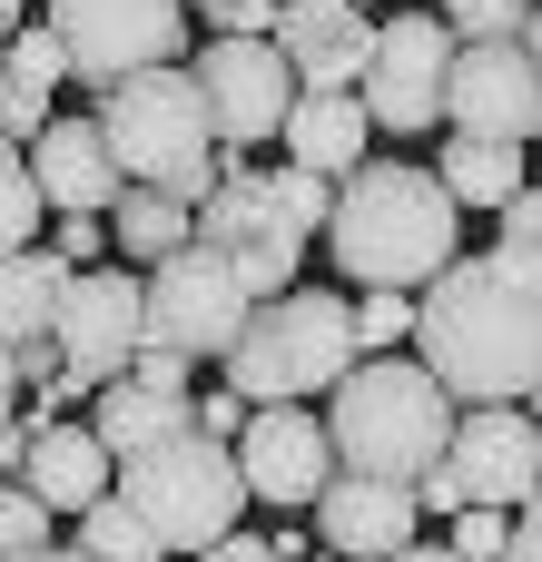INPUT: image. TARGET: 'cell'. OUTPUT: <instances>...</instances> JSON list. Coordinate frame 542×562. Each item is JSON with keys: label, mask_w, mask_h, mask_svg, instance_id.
Wrapping results in <instances>:
<instances>
[{"label": "cell", "mask_w": 542, "mask_h": 562, "mask_svg": "<svg viewBox=\"0 0 542 562\" xmlns=\"http://www.w3.org/2000/svg\"><path fill=\"white\" fill-rule=\"evenodd\" d=\"M59 257H69V267H109V257H118V227H109V217H59Z\"/></svg>", "instance_id": "obj_35"}, {"label": "cell", "mask_w": 542, "mask_h": 562, "mask_svg": "<svg viewBox=\"0 0 542 562\" xmlns=\"http://www.w3.org/2000/svg\"><path fill=\"white\" fill-rule=\"evenodd\" d=\"M434 178L454 188V207H513L523 188H533V158H523V138H444V158H434Z\"/></svg>", "instance_id": "obj_23"}, {"label": "cell", "mask_w": 542, "mask_h": 562, "mask_svg": "<svg viewBox=\"0 0 542 562\" xmlns=\"http://www.w3.org/2000/svg\"><path fill=\"white\" fill-rule=\"evenodd\" d=\"M454 553L464 562H504L513 553V514H504V504H464V514H454Z\"/></svg>", "instance_id": "obj_30"}, {"label": "cell", "mask_w": 542, "mask_h": 562, "mask_svg": "<svg viewBox=\"0 0 542 562\" xmlns=\"http://www.w3.org/2000/svg\"><path fill=\"white\" fill-rule=\"evenodd\" d=\"M444 119L464 128V138H542V59L533 40H464L454 49V99H444Z\"/></svg>", "instance_id": "obj_13"}, {"label": "cell", "mask_w": 542, "mask_h": 562, "mask_svg": "<svg viewBox=\"0 0 542 562\" xmlns=\"http://www.w3.org/2000/svg\"><path fill=\"white\" fill-rule=\"evenodd\" d=\"M454 188L434 168H405V158H365L346 188H336V217H326V257L355 277V286H405L425 296L444 267H454Z\"/></svg>", "instance_id": "obj_2"}, {"label": "cell", "mask_w": 542, "mask_h": 562, "mask_svg": "<svg viewBox=\"0 0 542 562\" xmlns=\"http://www.w3.org/2000/svg\"><path fill=\"white\" fill-rule=\"evenodd\" d=\"M59 366H69V356H59V336H10V395H39Z\"/></svg>", "instance_id": "obj_32"}, {"label": "cell", "mask_w": 542, "mask_h": 562, "mask_svg": "<svg viewBox=\"0 0 542 562\" xmlns=\"http://www.w3.org/2000/svg\"><path fill=\"white\" fill-rule=\"evenodd\" d=\"M188 10H207V30H247V40H276V20H286V0H188Z\"/></svg>", "instance_id": "obj_34"}, {"label": "cell", "mask_w": 542, "mask_h": 562, "mask_svg": "<svg viewBox=\"0 0 542 562\" xmlns=\"http://www.w3.org/2000/svg\"><path fill=\"white\" fill-rule=\"evenodd\" d=\"M89 562H168V543H158V524L128 504V494H109V504H89L79 514V533H69Z\"/></svg>", "instance_id": "obj_25"}, {"label": "cell", "mask_w": 542, "mask_h": 562, "mask_svg": "<svg viewBox=\"0 0 542 562\" xmlns=\"http://www.w3.org/2000/svg\"><path fill=\"white\" fill-rule=\"evenodd\" d=\"M109 227H118V257L148 277V267H168L178 247H197V207L188 198H168V188H128L118 207H109Z\"/></svg>", "instance_id": "obj_24"}, {"label": "cell", "mask_w": 542, "mask_h": 562, "mask_svg": "<svg viewBox=\"0 0 542 562\" xmlns=\"http://www.w3.org/2000/svg\"><path fill=\"white\" fill-rule=\"evenodd\" d=\"M20 562H89L79 543H49V553H20Z\"/></svg>", "instance_id": "obj_40"}, {"label": "cell", "mask_w": 542, "mask_h": 562, "mask_svg": "<svg viewBox=\"0 0 542 562\" xmlns=\"http://www.w3.org/2000/svg\"><path fill=\"white\" fill-rule=\"evenodd\" d=\"M454 20L444 10H395L385 30H375V69H365V109H375V128L385 138H425L434 119H444V99H454Z\"/></svg>", "instance_id": "obj_9"}, {"label": "cell", "mask_w": 542, "mask_h": 562, "mask_svg": "<svg viewBox=\"0 0 542 562\" xmlns=\"http://www.w3.org/2000/svg\"><path fill=\"white\" fill-rule=\"evenodd\" d=\"M118 494L158 524V543L168 553H207V543H227L237 524H247V464H237V445H217V435H168V445H148V454H128L118 464Z\"/></svg>", "instance_id": "obj_6"}, {"label": "cell", "mask_w": 542, "mask_h": 562, "mask_svg": "<svg viewBox=\"0 0 542 562\" xmlns=\"http://www.w3.org/2000/svg\"><path fill=\"white\" fill-rule=\"evenodd\" d=\"M494 247L523 257V267H542V178L513 198V207H494Z\"/></svg>", "instance_id": "obj_31"}, {"label": "cell", "mask_w": 542, "mask_h": 562, "mask_svg": "<svg viewBox=\"0 0 542 562\" xmlns=\"http://www.w3.org/2000/svg\"><path fill=\"white\" fill-rule=\"evenodd\" d=\"M523 40H533V59H542V0H533V30H523Z\"/></svg>", "instance_id": "obj_41"}, {"label": "cell", "mask_w": 542, "mask_h": 562, "mask_svg": "<svg viewBox=\"0 0 542 562\" xmlns=\"http://www.w3.org/2000/svg\"><path fill=\"white\" fill-rule=\"evenodd\" d=\"M276 49L296 59L306 89H365V69H375V20H365L355 0H286Z\"/></svg>", "instance_id": "obj_17"}, {"label": "cell", "mask_w": 542, "mask_h": 562, "mask_svg": "<svg viewBox=\"0 0 542 562\" xmlns=\"http://www.w3.org/2000/svg\"><path fill=\"white\" fill-rule=\"evenodd\" d=\"M454 40H523L533 30V0H444Z\"/></svg>", "instance_id": "obj_29"}, {"label": "cell", "mask_w": 542, "mask_h": 562, "mask_svg": "<svg viewBox=\"0 0 542 562\" xmlns=\"http://www.w3.org/2000/svg\"><path fill=\"white\" fill-rule=\"evenodd\" d=\"M138 385H158V395H197V356H178V346H138V366H128Z\"/></svg>", "instance_id": "obj_36"}, {"label": "cell", "mask_w": 542, "mask_h": 562, "mask_svg": "<svg viewBox=\"0 0 542 562\" xmlns=\"http://www.w3.org/2000/svg\"><path fill=\"white\" fill-rule=\"evenodd\" d=\"M99 128H109V148H118V168H128V188H168V198H188V207H207L217 198V178H227V138H217V109H207V89H197V69H138V79H118V89H99Z\"/></svg>", "instance_id": "obj_3"}, {"label": "cell", "mask_w": 542, "mask_h": 562, "mask_svg": "<svg viewBox=\"0 0 542 562\" xmlns=\"http://www.w3.org/2000/svg\"><path fill=\"white\" fill-rule=\"evenodd\" d=\"M20 158L39 168V188H49V207H59V217H109V207L128 198V168H118V148H109L99 109H89V119H69V109H59Z\"/></svg>", "instance_id": "obj_16"}, {"label": "cell", "mask_w": 542, "mask_h": 562, "mask_svg": "<svg viewBox=\"0 0 542 562\" xmlns=\"http://www.w3.org/2000/svg\"><path fill=\"white\" fill-rule=\"evenodd\" d=\"M89 425H99V435H109V454L128 464V454H148V445L188 435V425H197V395H158V385L118 375V385H99V395H89Z\"/></svg>", "instance_id": "obj_21"}, {"label": "cell", "mask_w": 542, "mask_h": 562, "mask_svg": "<svg viewBox=\"0 0 542 562\" xmlns=\"http://www.w3.org/2000/svg\"><path fill=\"white\" fill-rule=\"evenodd\" d=\"M247 316H257V286H247V267L227 257V247H178L168 267H148V346H178V356H237V336H247Z\"/></svg>", "instance_id": "obj_8"}, {"label": "cell", "mask_w": 542, "mask_h": 562, "mask_svg": "<svg viewBox=\"0 0 542 562\" xmlns=\"http://www.w3.org/2000/svg\"><path fill=\"white\" fill-rule=\"evenodd\" d=\"M316 562H336V553H316Z\"/></svg>", "instance_id": "obj_42"}, {"label": "cell", "mask_w": 542, "mask_h": 562, "mask_svg": "<svg viewBox=\"0 0 542 562\" xmlns=\"http://www.w3.org/2000/svg\"><path fill=\"white\" fill-rule=\"evenodd\" d=\"M355 10H365V0H355Z\"/></svg>", "instance_id": "obj_43"}, {"label": "cell", "mask_w": 542, "mask_h": 562, "mask_svg": "<svg viewBox=\"0 0 542 562\" xmlns=\"http://www.w3.org/2000/svg\"><path fill=\"white\" fill-rule=\"evenodd\" d=\"M365 148H375V109H365V89H306V99L286 109V158H296V168L355 178Z\"/></svg>", "instance_id": "obj_19"}, {"label": "cell", "mask_w": 542, "mask_h": 562, "mask_svg": "<svg viewBox=\"0 0 542 562\" xmlns=\"http://www.w3.org/2000/svg\"><path fill=\"white\" fill-rule=\"evenodd\" d=\"M326 425H336L346 474L425 484V474L444 464V445H454V385H444L425 356H405V346H395V356H365V366L336 385Z\"/></svg>", "instance_id": "obj_4"}, {"label": "cell", "mask_w": 542, "mask_h": 562, "mask_svg": "<svg viewBox=\"0 0 542 562\" xmlns=\"http://www.w3.org/2000/svg\"><path fill=\"white\" fill-rule=\"evenodd\" d=\"M49 30L69 40V69L89 89H118L188 49V0H49Z\"/></svg>", "instance_id": "obj_10"}, {"label": "cell", "mask_w": 542, "mask_h": 562, "mask_svg": "<svg viewBox=\"0 0 542 562\" xmlns=\"http://www.w3.org/2000/svg\"><path fill=\"white\" fill-rule=\"evenodd\" d=\"M188 562H286L267 533H227V543H207V553H188Z\"/></svg>", "instance_id": "obj_37"}, {"label": "cell", "mask_w": 542, "mask_h": 562, "mask_svg": "<svg viewBox=\"0 0 542 562\" xmlns=\"http://www.w3.org/2000/svg\"><path fill=\"white\" fill-rule=\"evenodd\" d=\"M138 346H148V277H138L128 257H109V267H79V286H69V316H59V356H69L79 375L118 385V375L138 366Z\"/></svg>", "instance_id": "obj_14"}, {"label": "cell", "mask_w": 542, "mask_h": 562, "mask_svg": "<svg viewBox=\"0 0 542 562\" xmlns=\"http://www.w3.org/2000/svg\"><path fill=\"white\" fill-rule=\"evenodd\" d=\"M59 207H49V188H39V168L10 148V168H0V227H10V247H39V227H49Z\"/></svg>", "instance_id": "obj_26"}, {"label": "cell", "mask_w": 542, "mask_h": 562, "mask_svg": "<svg viewBox=\"0 0 542 562\" xmlns=\"http://www.w3.org/2000/svg\"><path fill=\"white\" fill-rule=\"evenodd\" d=\"M415 514H425V494H415V484L336 474V484L316 494V553H336V562H395L405 543H425V533H415Z\"/></svg>", "instance_id": "obj_15"}, {"label": "cell", "mask_w": 542, "mask_h": 562, "mask_svg": "<svg viewBox=\"0 0 542 562\" xmlns=\"http://www.w3.org/2000/svg\"><path fill=\"white\" fill-rule=\"evenodd\" d=\"M0 543H10V562L59 543V504H49L39 484H20V474H10V494H0Z\"/></svg>", "instance_id": "obj_27"}, {"label": "cell", "mask_w": 542, "mask_h": 562, "mask_svg": "<svg viewBox=\"0 0 542 562\" xmlns=\"http://www.w3.org/2000/svg\"><path fill=\"white\" fill-rule=\"evenodd\" d=\"M355 366H365L355 306L326 286H286V296H257V316L227 356V385L257 405H296V395H336Z\"/></svg>", "instance_id": "obj_5"}, {"label": "cell", "mask_w": 542, "mask_h": 562, "mask_svg": "<svg viewBox=\"0 0 542 562\" xmlns=\"http://www.w3.org/2000/svg\"><path fill=\"white\" fill-rule=\"evenodd\" d=\"M415 494H425L444 524H454L464 504H504V514H523V504L542 494V415H533V405H464L444 464H434Z\"/></svg>", "instance_id": "obj_7"}, {"label": "cell", "mask_w": 542, "mask_h": 562, "mask_svg": "<svg viewBox=\"0 0 542 562\" xmlns=\"http://www.w3.org/2000/svg\"><path fill=\"white\" fill-rule=\"evenodd\" d=\"M20 484H39V494H49V504L79 524L89 504H109V494H118V454H109V435H99V425H69V415H49V435L30 445Z\"/></svg>", "instance_id": "obj_18"}, {"label": "cell", "mask_w": 542, "mask_h": 562, "mask_svg": "<svg viewBox=\"0 0 542 562\" xmlns=\"http://www.w3.org/2000/svg\"><path fill=\"white\" fill-rule=\"evenodd\" d=\"M355 336H365V356H395V346H415V296H405V286H365V306H355Z\"/></svg>", "instance_id": "obj_28"}, {"label": "cell", "mask_w": 542, "mask_h": 562, "mask_svg": "<svg viewBox=\"0 0 542 562\" xmlns=\"http://www.w3.org/2000/svg\"><path fill=\"white\" fill-rule=\"evenodd\" d=\"M59 79H79V69H69V40H59L49 20L10 30V89H0V109H10V148H30V138L59 119Z\"/></svg>", "instance_id": "obj_20"}, {"label": "cell", "mask_w": 542, "mask_h": 562, "mask_svg": "<svg viewBox=\"0 0 542 562\" xmlns=\"http://www.w3.org/2000/svg\"><path fill=\"white\" fill-rule=\"evenodd\" d=\"M207 109H217V138L227 148H257V138H286V109L306 99L296 59L276 40H247V30H207V49L188 59Z\"/></svg>", "instance_id": "obj_11"}, {"label": "cell", "mask_w": 542, "mask_h": 562, "mask_svg": "<svg viewBox=\"0 0 542 562\" xmlns=\"http://www.w3.org/2000/svg\"><path fill=\"white\" fill-rule=\"evenodd\" d=\"M69 286H79V267L59 247H10V267H0V336H59Z\"/></svg>", "instance_id": "obj_22"}, {"label": "cell", "mask_w": 542, "mask_h": 562, "mask_svg": "<svg viewBox=\"0 0 542 562\" xmlns=\"http://www.w3.org/2000/svg\"><path fill=\"white\" fill-rule=\"evenodd\" d=\"M395 562H464V553H454V543H405Z\"/></svg>", "instance_id": "obj_39"}, {"label": "cell", "mask_w": 542, "mask_h": 562, "mask_svg": "<svg viewBox=\"0 0 542 562\" xmlns=\"http://www.w3.org/2000/svg\"><path fill=\"white\" fill-rule=\"evenodd\" d=\"M257 425V395H237V385H207L197 395V435H217V445H237Z\"/></svg>", "instance_id": "obj_33"}, {"label": "cell", "mask_w": 542, "mask_h": 562, "mask_svg": "<svg viewBox=\"0 0 542 562\" xmlns=\"http://www.w3.org/2000/svg\"><path fill=\"white\" fill-rule=\"evenodd\" d=\"M415 356L464 405H533L542 395V267L484 247L454 257L415 296Z\"/></svg>", "instance_id": "obj_1"}, {"label": "cell", "mask_w": 542, "mask_h": 562, "mask_svg": "<svg viewBox=\"0 0 542 562\" xmlns=\"http://www.w3.org/2000/svg\"><path fill=\"white\" fill-rule=\"evenodd\" d=\"M237 464H247V494L276 504V514H316V494L346 474L336 425L306 415V405H257V425L237 435Z\"/></svg>", "instance_id": "obj_12"}, {"label": "cell", "mask_w": 542, "mask_h": 562, "mask_svg": "<svg viewBox=\"0 0 542 562\" xmlns=\"http://www.w3.org/2000/svg\"><path fill=\"white\" fill-rule=\"evenodd\" d=\"M504 562H542V494L513 514V553H504Z\"/></svg>", "instance_id": "obj_38"}]
</instances>
